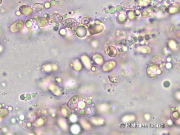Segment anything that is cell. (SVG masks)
Instances as JSON below:
<instances>
[{
    "instance_id": "obj_5",
    "label": "cell",
    "mask_w": 180,
    "mask_h": 135,
    "mask_svg": "<svg viewBox=\"0 0 180 135\" xmlns=\"http://www.w3.org/2000/svg\"><path fill=\"white\" fill-rule=\"evenodd\" d=\"M107 53L109 56L111 57H115L117 55V52L115 48L110 47L107 49Z\"/></svg>"
},
{
    "instance_id": "obj_4",
    "label": "cell",
    "mask_w": 180,
    "mask_h": 135,
    "mask_svg": "<svg viewBox=\"0 0 180 135\" xmlns=\"http://www.w3.org/2000/svg\"><path fill=\"white\" fill-rule=\"evenodd\" d=\"M63 26L66 28H73L77 25V23L74 19L69 18L65 20L63 23Z\"/></svg>"
},
{
    "instance_id": "obj_2",
    "label": "cell",
    "mask_w": 180,
    "mask_h": 135,
    "mask_svg": "<svg viewBox=\"0 0 180 135\" xmlns=\"http://www.w3.org/2000/svg\"><path fill=\"white\" fill-rule=\"evenodd\" d=\"M79 99V97L77 95L73 96L68 101V107L71 109H75L77 107Z\"/></svg>"
},
{
    "instance_id": "obj_11",
    "label": "cell",
    "mask_w": 180,
    "mask_h": 135,
    "mask_svg": "<svg viewBox=\"0 0 180 135\" xmlns=\"http://www.w3.org/2000/svg\"><path fill=\"white\" fill-rule=\"evenodd\" d=\"M2 0H0V4H1V2H2Z\"/></svg>"
},
{
    "instance_id": "obj_8",
    "label": "cell",
    "mask_w": 180,
    "mask_h": 135,
    "mask_svg": "<svg viewBox=\"0 0 180 135\" xmlns=\"http://www.w3.org/2000/svg\"><path fill=\"white\" fill-rule=\"evenodd\" d=\"M109 80L111 83L116 84L119 81L118 77L116 75H112L109 77Z\"/></svg>"
},
{
    "instance_id": "obj_10",
    "label": "cell",
    "mask_w": 180,
    "mask_h": 135,
    "mask_svg": "<svg viewBox=\"0 0 180 135\" xmlns=\"http://www.w3.org/2000/svg\"><path fill=\"white\" fill-rule=\"evenodd\" d=\"M179 63H176L174 64V67L176 70H178L179 71L180 67H179Z\"/></svg>"
},
{
    "instance_id": "obj_9",
    "label": "cell",
    "mask_w": 180,
    "mask_h": 135,
    "mask_svg": "<svg viewBox=\"0 0 180 135\" xmlns=\"http://www.w3.org/2000/svg\"><path fill=\"white\" fill-rule=\"evenodd\" d=\"M90 19L88 17H84L81 20V23L83 25H87L90 23Z\"/></svg>"
},
{
    "instance_id": "obj_1",
    "label": "cell",
    "mask_w": 180,
    "mask_h": 135,
    "mask_svg": "<svg viewBox=\"0 0 180 135\" xmlns=\"http://www.w3.org/2000/svg\"><path fill=\"white\" fill-rule=\"evenodd\" d=\"M104 28V27L102 25L100 24H94L90 25L89 27V31L91 34H97L102 31Z\"/></svg>"
},
{
    "instance_id": "obj_3",
    "label": "cell",
    "mask_w": 180,
    "mask_h": 135,
    "mask_svg": "<svg viewBox=\"0 0 180 135\" xmlns=\"http://www.w3.org/2000/svg\"><path fill=\"white\" fill-rule=\"evenodd\" d=\"M157 73V66L153 64L149 65L147 70L148 76L152 78L155 77Z\"/></svg>"
},
{
    "instance_id": "obj_6",
    "label": "cell",
    "mask_w": 180,
    "mask_h": 135,
    "mask_svg": "<svg viewBox=\"0 0 180 135\" xmlns=\"http://www.w3.org/2000/svg\"><path fill=\"white\" fill-rule=\"evenodd\" d=\"M153 61L157 66L160 67H162L165 63L164 61L159 57L154 58L153 59Z\"/></svg>"
},
{
    "instance_id": "obj_7",
    "label": "cell",
    "mask_w": 180,
    "mask_h": 135,
    "mask_svg": "<svg viewBox=\"0 0 180 135\" xmlns=\"http://www.w3.org/2000/svg\"><path fill=\"white\" fill-rule=\"evenodd\" d=\"M116 62L114 61H111L108 62L107 63L106 66L107 67L106 68V71H109L110 70L114 68L116 66Z\"/></svg>"
}]
</instances>
